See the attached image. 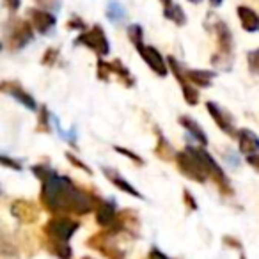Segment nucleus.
I'll return each instance as SVG.
<instances>
[{"mask_svg": "<svg viewBox=\"0 0 259 259\" xmlns=\"http://www.w3.org/2000/svg\"><path fill=\"white\" fill-rule=\"evenodd\" d=\"M34 39V27L29 20H18L15 16L6 22L4 25V45L9 52L23 50Z\"/></svg>", "mask_w": 259, "mask_h": 259, "instance_id": "2", "label": "nucleus"}, {"mask_svg": "<svg viewBox=\"0 0 259 259\" xmlns=\"http://www.w3.org/2000/svg\"><path fill=\"white\" fill-rule=\"evenodd\" d=\"M247 64H248V71H250L252 75L259 76V48L248 52L247 54Z\"/></svg>", "mask_w": 259, "mask_h": 259, "instance_id": "28", "label": "nucleus"}, {"mask_svg": "<svg viewBox=\"0 0 259 259\" xmlns=\"http://www.w3.org/2000/svg\"><path fill=\"white\" fill-rule=\"evenodd\" d=\"M105 16H107V20L110 23L119 25V23H122V22H124V18H126L124 6H122L121 2H117V0H108L107 9H105Z\"/></svg>", "mask_w": 259, "mask_h": 259, "instance_id": "21", "label": "nucleus"}, {"mask_svg": "<svg viewBox=\"0 0 259 259\" xmlns=\"http://www.w3.org/2000/svg\"><path fill=\"white\" fill-rule=\"evenodd\" d=\"M117 234H114L112 231L103 229L100 233L93 234V236L87 240V245L94 250H98L101 255H105L107 259H124L126 257V252L124 248H121L117 243H115L114 238Z\"/></svg>", "mask_w": 259, "mask_h": 259, "instance_id": "7", "label": "nucleus"}, {"mask_svg": "<svg viewBox=\"0 0 259 259\" xmlns=\"http://www.w3.org/2000/svg\"><path fill=\"white\" fill-rule=\"evenodd\" d=\"M135 50L139 52V55H141L142 59H144L146 64L151 68L153 73H156L158 76H167V73H169V68H167V62L165 59L162 57V54H160L158 50H156L155 47H148V45H139V47H135Z\"/></svg>", "mask_w": 259, "mask_h": 259, "instance_id": "10", "label": "nucleus"}, {"mask_svg": "<svg viewBox=\"0 0 259 259\" xmlns=\"http://www.w3.org/2000/svg\"><path fill=\"white\" fill-rule=\"evenodd\" d=\"M247 163L252 167V169L255 170V172L259 174V153H255V155L247 156Z\"/></svg>", "mask_w": 259, "mask_h": 259, "instance_id": "36", "label": "nucleus"}, {"mask_svg": "<svg viewBox=\"0 0 259 259\" xmlns=\"http://www.w3.org/2000/svg\"><path fill=\"white\" fill-rule=\"evenodd\" d=\"M0 91L4 94H8V96L15 98L18 103H22L23 107L29 108V110H36L37 108V103H36V100H34V96L27 93L22 87V83L16 82V80H2Z\"/></svg>", "mask_w": 259, "mask_h": 259, "instance_id": "11", "label": "nucleus"}, {"mask_svg": "<svg viewBox=\"0 0 259 259\" xmlns=\"http://www.w3.org/2000/svg\"><path fill=\"white\" fill-rule=\"evenodd\" d=\"M66 158H68V162H69V163H73V165H75V167H78V169H82L83 172H87V174H89V176H93V169H91L89 165H85V163H83V162H80V160L76 158L75 155H71V153L68 151V153H66Z\"/></svg>", "mask_w": 259, "mask_h": 259, "instance_id": "31", "label": "nucleus"}, {"mask_svg": "<svg viewBox=\"0 0 259 259\" xmlns=\"http://www.w3.org/2000/svg\"><path fill=\"white\" fill-rule=\"evenodd\" d=\"M183 199H185V202H187V206L192 209V211H195V209L199 208V204H197V202H195L194 195H192L188 190H183Z\"/></svg>", "mask_w": 259, "mask_h": 259, "instance_id": "35", "label": "nucleus"}, {"mask_svg": "<svg viewBox=\"0 0 259 259\" xmlns=\"http://www.w3.org/2000/svg\"><path fill=\"white\" fill-rule=\"evenodd\" d=\"M59 55H61V52H59L57 48H48V50L43 54V57H41V64L55 66V64H57V61H59Z\"/></svg>", "mask_w": 259, "mask_h": 259, "instance_id": "29", "label": "nucleus"}, {"mask_svg": "<svg viewBox=\"0 0 259 259\" xmlns=\"http://www.w3.org/2000/svg\"><path fill=\"white\" fill-rule=\"evenodd\" d=\"M78 227H80L78 220H73L71 217H66V215H55L45 224L43 231L48 240L69 241V238L78 231Z\"/></svg>", "mask_w": 259, "mask_h": 259, "instance_id": "6", "label": "nucleus"}, {"mask_svg": "<svg viewBox=\"0 0 259 259\" xmlns=\"http://www.w3.org/2000/svg\"><path fill=\"white\" fill-rule=\"evenodd\" d=\"M236 13L245 32H259V15L254 9L247 8V6H240Z\"/></svg>", "mask_w": 259, "mask_h": 259, "instance_id": "18", "label": "nucleus"}, {"mask_svg": "<svg viewBox=\"0 0 259 259\" xmlns=\"http://www.w3.org/2000/svg\"><path fill=\"white\" fill-rule=\"evenodd\" d=\"M76 47H87L93 50L98 57H107L110 54V43L101 25H93L89 30H83L75 39Z\"/></svg>", "mask_w": 259, "mask_h": 259, "instance_id": "5", "label": "nucleus"}, {"mask_svg": "<svg viewBox=\"0 0 259 259\" xmlns=\"http://www.w3.org/2000/svg\"><path fill=\"white\" fill-rule=\"evenodd\" d=\"M176 165L181 170V174L190 178L192 181L206 183L209 178L206 163L202 162V158L197 153V148H194V146H187L183 151L176 153Z\"/></svg>", "mask_w": 259, "mask_h": 259, "instance_id": "4", "label": "nucleus"}, {"mask_svg": "<svg viewBox=\"0 0 259 259\" xmlns=\"http://www.w3.org/2000/svg\"><path fill=\"white\" fill-rule=\"evenodd\" d=\"M188 2H192V4H199V2H202V0H188Z\"/></svg>", "mask_w": 259, "mask_h": 259, "instance_id": "40", "label": "nucleus"}, {"mask_svg": "<svg viewBox=\"0 0 259 259\" xmlns=\"http://www.w3.org/2000/svg\"><path fill=\"white\" fill-rule=\"evenodd\" d=\"M155 155L158 156V158H162L163 162L176 160V153H174L172 146H170V142L167 141L162 134H158V141H156V146H155Z\"/></svg>", "mask_w": 259, "mask_h": 259, "instance_id": "22", "label": "nucleus"}, {"mask_svg": "<svg viewBox=\"0 0 259 259\" xmlns=\"http://www.w3.org/2000/svg\"><path fill=\"white\" fill-rule=\"evenodd\" d=\"M112 68H114V75L119 78V82H122L126 87H134L135 85V78L132 76L130 69L122 66V62L119 61V59H115V61L112 62Z\"/></svg>", "mask_w": 259, "mask_h": 259, "instance_id": "24", "label": "nucleus"}, {"mask_svg": "<svg viewBox=\"0 0 259 259\" xmlns=\"http://www.w3.org/2000/svg\"><path fill=\"white\" fill-rule=\"evenodd\" d=\"M213 32H215L219 50H217V54L211 55V64H215L217 68H222V69H231V66H233V52H234L233 32H231L229 25L226 22H222V20H217L215 22Z\"/></svg>", "mask_w": 259, "mask_h": 259, "instance_id": "3", "label": "nucleus"}, {"mask_svg": "<svg viewBox=\"0 0 259 259\" xmlns=\"http://www.w3.org/2000/svg\"><path fill=\"white\" fill-rule=\"evenodd\" d=\"M103 174H105V178H107V180L110 181L114 187H117L121 192H124V194H128V195H134V197H139V199L142 197L141 192H139L137 188L134 187V185L130 183V181H126L124 178H122L115 169H110V167H103Z\"/></svg>", "mask_w": 259, "mask_h": 259, "instance_id": "16", "label": "nucleus"}, {"mask_svg": "<svg viewBox=\"0 0 259 259\" xmlns=\"http://www.w3.org/2000/svg\"><path fill=\"white\" fill-rule=\"evenodd\" d=\"M128 37L130 41H132V45L134 47H139V45L144 43V29H142V25H139V23H132V25H128Z\"/></svg>", "mask_w": 259, "mask_h": 259, "instance_id": "25", "label": "nucleus"}, {"mask_svg": "<svg viewBox=\"0 0 259 259\" xmlns=\"http://www.w3.org/2000/svg\"><path fill=\"white\" fill-rule=\"evenodd\" d=\"M45 247L50 252L52 255L59 259H71L73 257V248L68 245V241H55V240H48L45 241Z\"/></svg>", "mask_w": 259, "mask_h": 259, "instance_id": "20", "label": "nucleus"}, {"mask_svg": "<svg viewBox=\"0 0 259 259\" xmlns=\"http://www.w3.org/2000/svg\"><path fill=\"white\" fill-rule=\"evenodd\" d=\"M167 64H169L172 75L176 76V80L181 85V93H183V98L190 107L199 103V91L194 87V83L187 78V73H185V68L176 61L174 57H167Z\"/></svg>", "mask_w": 259, "mask_h": 259, "instance_id": "8", "label": "nucleus"}, {"mask_svg": "<svg viewBox=\"0 0 259 259\" xmlns=\"http://www.w3.org/2000/svg\"><path fill=\"white\" fill-rule=\"evenodd\" d=\"M206 110L209 112L213 121L217 122V126L222 130L224 134H227L229 137H236L238 130H236V126H234V119L231 117L229 112H226L222 107H219L215 101H208V103H206Z\"/></svg>", "mask_w": 259, "mask_h": 259, "instance_id": "12", "label": "nucleus"}, {"mask_svg": "<svg viewBox=\"0 0 259 259\" xmlns=\"http://www.w3.org/2000/svg\"><path fill=\"white\" fill-rule=\"evenodd\" d=\"M148 259H170V257H167V255L163 254L162 250H158V248H156V247H153L151 250H149Z\"/></svg>", "mask_w": 259, "mask_h": 259, "instance_id": "38", "label": "nucleus"}, {"mask_svg": "<svg viewBox=\"0 0 259 259\" xmlns=\"http://www.w3.org/2000/svg\"><path fill=\"white\" fill-rule=\"evenodd\" d=\"M178 122H180L188 134L199 142L201 148H206V146H208V135L204 134V130H202V126L199 124L197 121H194V119L188 117V115H180V117H178Z\"/></svg>", "mask_w": 259, "mask_h": 259, "instance_id": "17", "label": "nucleus"}, {"mask_svg": "<svg viewBox=\"0 0 259 259\" xmlns=\"http://www.w3.org/2000/svg\"><path fill=\"white\" fill-rule=\"evenodd\" d=\"M224 0H209V4H211V8H220L222 6Z\"/></svg>", "mask_w": 259, "mask_h": 259, "instance_id": "39", "label": "nucleus"}, {"mask_svg": "<svg viewBox=\"0 0 259 259\" xmlns=\"http://www.w3.org/2000/svg\"><path fill=\"white\" fill-rule=\"evenodd\" d=\"M238 148L243 155L250 156V155H255L259 153V137L248 128H241L238 130Z\"/></svg>", "mask_w": 259, "mask_h": 259, "instance_id": "15", "label": "nucleus"}, {"mask_svg": "<svg viewBox=\"0 0 259 259\" xmlns=\"http://www.w3.org/2000/svg\"><path fill=\"white\" fill-rule=\"evenodd\" d=\"M96 76L103 82H108L110 80V75H114V68H112V62H105L103 59H98V64H96Z\"/></svg>", "mask_w": 259, "mask_h": 259, "instance_id": "26", "label": "nucleus"}, {"mask_svg": "<svg viewBox=\"0 0 259 259\" xmlns=\"http://www.w3.org/2000/svg\"><path fill=\"white\" fill-rule=\"evenodd\" d=\"M54 119V115L48 112L47 107H43L39 110V121H37V132H45L48 134L50 132V121Z\"/></svg>", "mask_w": 259, "mask_h": 259, "instance_id": "27", "label": "nucleus"}, {"mask_svg": "<svg viewBox=\"0 0 259 259\" xmlns=\"http://www.w3.org/2000/svg\"><path fill=\"white\" fill-rule=\"evenodd\" d=\"M4 4L11 13H16L20 9V6H22V0H4Z\"/></svg>", "mask_w": 259, "mask_h": 259, "instance_id": "37", "label": "nucleus"}, {"mask_svg": "<svg viewBox=\"0 0 259 259\" xmlns=\"http://www.w3.org/2000/svg\"><path fill=\"white\" fill-rule=\"evenodd\" d=\"M163 16H165L167 20H170V22H174L178 27H183L185 23H187V15H185V11L178 4L163 8Z\"/></svg>", "mask_w": 259, "mask_h": 259, "instance_id": "23", "label": "nucleus"}, {"mask_svg": "<svg viewBox=\"0 0 259 259\" xmlns=\"http://www.w3.org/2000/svg\"><path fill=\"white\" fill-rule=\"evenodd\" d=\"M11 215L22 224H34L39 219V209L27 199H16L11 202Z\"/></svg>", "mask_w": 259, "mask_h": 259, "instance_id": "13", "label": "nucleus"}, {"mask_svg": "<svg viewBox=\"0 0 259 259\" xmlns=\"http://www.w3.org/2000/svg\"><path fill=\"white\" fill-rule=\"evenodd\" d=\"M41 202L54 215L69 217L91 213L100 201L85 190H80L68 176H61L54 170L41 181Z\"/></svg>", "mask_w": 259, "mask_h": 259, "instance_id": "1", "label": "nucleus"}, {"mask_svg": "<svg viewBox=\"0 0 259 259\" xmlns=\"http://www.w3.org/2000/svg\"><path fill=\"white\" fill-rule=\"evenodd\" d=\"M45 9H50V11H59L61 9V0H37Z\"/></svg>", "mask_w": 259, "mask_h": 259, "instance_id": "33", "label": "nucleus"}, {"mask_svg": "<svg viewBox=\"0 0 259 259\" xmlns=\"http://www.w3.org/2000/svg\"><path fill=\"white\" fill-rule=\"evenodd\" d=\"M68 29H71V30L78 29V30H82V32H83V30H85V23H83L78 16H73V18L68 22Z\"/></svg>", "mask_w": 259, "mask_h": 259, "instance_id": "34", "label": "nucleus"}, {"mask_svg": "<svg viewBox=\"0 0 259 259\" xmlns=\"http://www.w3.org/2000/svg\"><path fill=\"white\" fill-rule=\"evenodd\" d=\"M27 20L34 27V30L39 34H50V30L57 25V16L54 13L47 11V9L39 8L27 9Z\"/></svg>", "mask_w": 259, "mask_h": 259, "instance_id": "9", "label": "nucleus"}, {"mask_svg": "<svg viewBox=\"0 0 259 259\" xmlns=\"http://www.w3.org/2000/svg\"><path fill=\"white\" fill-rule=\"evenodd\" d=\"M185 73H187V78L199 87H209L211 80L217 76L215 71H206V69H185Z\"/></svg>", "mask_w": 259, "mask_h": 259, "instance_id": "19", "label": "nucleus"}, {"mask_svg": "<svg viewBox=\"0 0 259 259\" xmlns=\"http://www.w3.org/2000/svg\"><path fill=\"white\" fill-rule=\"evenodd\" d=\"M0 163H2L4 167H9V169H15V170H22L23 169L22 163L16 162V160H11L8 155H2V156H0Z\"/></svg>", "mask_w": 259, "mask_h": 259, "instance_id": "32", "label": "nucleus"}, {"mask_svg": "<svg viewBox=\"0 0 259 259\" xmlns=\"http://www.w3.org/2000/svg\"><path fill=\"white\" fill-rule=\"evenodd\" d=\"M117 220V211H115V202L112 199L108 201H100L96 206V222L98 226H101L103 229L114 226V222Z\"/></svg>", "mask_w": 259, "mask_h": 259, "instance_id": "14", "label": "nucleus"}, {"mask_svg": "<svg viewBox=\"0 0 259 259\" xmlns=\"http://www.w3.org/2000/svg\"><path fill=\"white\" fill-rule=\"evenodd\" d=\"M115 151L119 153V155H122V156H126V158H130L134 163H137V165H144V160L141 158V156L137 155V153H134V151H130V149H124V148H121V146H115Z\"/></svg>", "mask_w": 259, "mask_h": 259, "instance_id": "30", "label": "nucleus"}]
</instances>
